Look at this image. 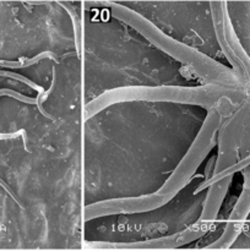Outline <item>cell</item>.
Masks as SVG:
<instances>
[{
	"label": "cell",
	"mask_w": 250,
	"mask_h": 251,
	"mask_svg": "<svg viewBox=\"0 0 250 251\" xmlns=\"http://www.w3.org/2000/svg\"><path fill=\"white\" fill-rule=\"evenodd\" d=\"M237 90H147L86 107L82 132L85 220L145 211L178 193L217 144Z\"/></svg>",
	"instance_id": "cell-1"
}]
</instances>
